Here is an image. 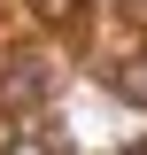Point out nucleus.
Returning a JSON list of instances; mask_svg holds the SVG:
<instances>
[{"mask_svg": "<svg viewBox=\"0 0 147 155\" xmlns=\"http://www.w3.org/2000/svg\"><path fill=\"white\" fill-rule=\"evenodd\" d=\"M0 101H8V109H39V101H47V70H39V62H16V70L0 78Z\"/></svg>", "mask_w": 147, "mask_h": 155, "instance_id": "nucleus-1", "label": "nucleus"}, {"mask_svg": "<svg viewBox=\"0 0 147 155\" xmlns=\"http://www.w3.org/2000/svg\"><path fill=\"white\" fill-rule=\"evenodd\" d=\"M116 93H132V101L147 109V54H139V62H116Z\"/></svg>", "mask_w": 147, "mask_h": 155, "instance_id": "nucleus-2", "label": "nucleus"}, {"mask_svg": "<svg viewBox=\"0 0 147 155\" xmlns=\"http://www.w3.org/2000/svg\"><path fill=\"white\" fill-rule=\"evenodd\" d=\"M8 155H47V140H31V132H23V140H8Z\"/></svg>", "mask_w": 147, "mask_h": 155, "instance_id": "nucleus-3", "label": "nucleus"}, {"mask_svg": "<svg viewBox=\"0 0 147 155\" xmlns=\"http://www.w3.org/2000/svg\"><path fill=\"white\" fill-rule=\"evenodd\" d=\"M132 155H147V147H132Z\"/></svg>", "mask_w": 147, "mask_h": 155, "instance_id": "nucleus-4", "label": "nucleus"}]
</instances>
